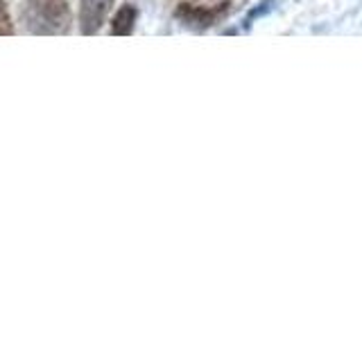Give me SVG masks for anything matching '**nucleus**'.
I'll return each instance as SVG.
<instances>
[{
	"label": "nucleus",
	"mask_w": 362,
	"mask_h": 339,
	"mask_svg": "<svg viewBox=\"0 0 362 339\" xmlns=\"http://www.w3.org/2000/svg\"><path fill=\"white\" fill-rule=\"evenodd\" d=\"M23 18L32 34L39 37H57L71 30L73 14L66 0H28Z\"/></svg>",
	"instance_id": "obj_1"
},
{
	"label": "nucleus",
	"mask_w": 362,
	"mask_h": 339,
	"mask_svg": "<svg viewBox=\"0 0 362 339\" xmlns=\"http://www.w3.org/2000/svg\"><path fill=\"white\" fill-rule=\"evenodd\" d=\"M231 3H218V5H190V3H181L175 11V16L184 23V25L192 30H206L215 25L220 18L229 14Z\"/></svg>",
	"instance_id": "obj_2"
},
{
	"label": "nucleus",
	"mask_w": 362,
	"mask_h": 339,
	"mask_svg": "<svg viewBox=\"0 0 362 339\" xmlns=\"http://www.w3.org/2000/svg\"><path fill=\"white\" fill-rule=\"evenodd\" d=\"M113 0H79V30L86 37L95 34L107 20Z\"/></svg>",
	"instance_id": "obj_3"
},
{
	"label": "nucleus",
	"mask_w": 362,
	"mask_h": 339,
	"mask_svg": "<svg viewBox=\"0 0 362 339\" xmlns=\"http://www.w3.org/2000/svg\"><path fill=\"white\" fill-rule=\"evenodd\" d=\"M136 18H139V11H136L134 5H122L116 16L111 20V34L113 37H129L134 32V25H136Z\"/></svg>",
	"instance_id": "obj_4"
},
{
	"label": "nucleus",
	"mask_w": 362,
	"mask_h": 339,
	"mask_svg": "<svg viewBox=\"0 0 362 339\" xmlns=\"http://www.w3.org/2000/svg\"><path fill=\"white\" fill-rule=\"evenodd\" d=\"M14 34V23H11L7 5L0 0V37H11Z\"/></svg>",
	"instance_id": "obj_5"
}]
</instances>
